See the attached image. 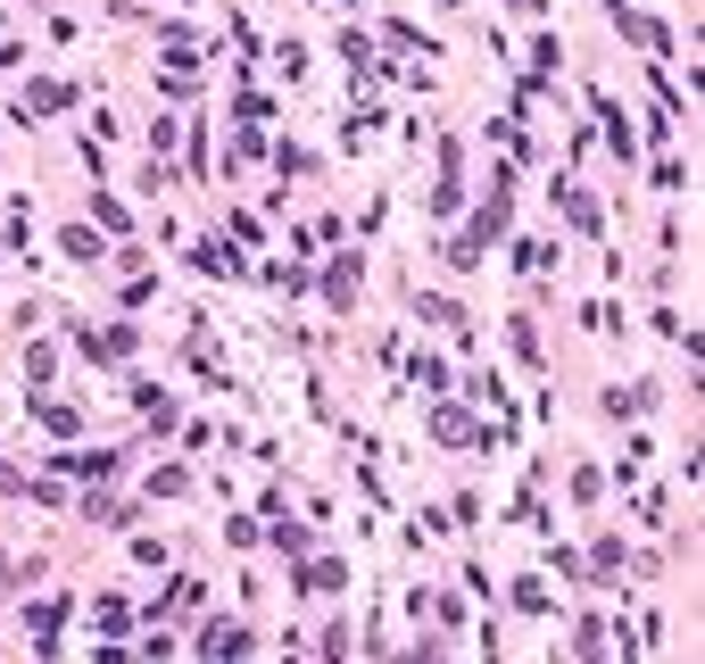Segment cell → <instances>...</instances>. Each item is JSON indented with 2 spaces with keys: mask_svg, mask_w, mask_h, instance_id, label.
Instances as JSON below:
<instances>
[{
  "mask_svg": "<svg viewBox=\"0 0 705 664\" xmlns=\"http://www.w3.org/2000/svg\"><path fill=\"white\" fill-rule=\"evenodd\" d=\"M258 540H266V524H258V515H224V549H258Z\"/></svg>",
  "mask_w": 705,
  "mask_h": 664,
  "instance_id": "38",
  "label": "cell"
},
{
  "mask_svg": "<svg viewBox=\"0 0 705 664\" xmlns=\"http://www.w3.org/2000/svg\"><path fill=\"white\" fill-rule=\"evenodd\" d=\"M233 116H242V125H275V100L266 92H233Z\"/></svg>",
  "mask_w": 705,
  "mask_h": 664,
  "instance_id": "43",
  "label": "cell"
},
{
  "mask_svg": "<svg viewBox=\"0 0 705 664\" xmlns=\"http://www.w3.org/2000/svg\"><path fill=\"white\" fill-rule=\"evenodd\" d=\"M506 358L531 365V374H548V341H539V316H531V307H515V316H506Z\"/></svg>",
  "mask_w": 705,
  "mask_h": 664,
  "instance_id": "21",
  "label": "cell"
},
{
  "mask_svg": "<svg viewBox=\"0 0 705 664\" xmlns=\"http://www.w3.org/2000/svg\"><path fill=\"white\" fill-rule=\"evenodd\" d=\"M382 664H448V631H415L407 648H390Z\"/></svg>",
  "mask_w": 705,
  "mask_h": 664,
  "instance_id": "30",
  "label": "cell"
},
{
  "mask_svg": "<svg viewBox=\"0 0 705 664\" xmlns=\"http://www.w3.org/2000/svg\"><path fill=\"white\" fill-rule=\"evenodd\" d=\"M656 191H689V150H681V142L656 150Z\"/></svg>",
  "mask_w": 705,
  "mask_h": 664,
  "instance_id": "36",
  "label": "cell"
},
{
  "mask_svg": "<svg viewBox=\"0 0 705 664\" xmlns=\"http://www.w3.org/2000/svg\"><path fill=\"white\" fill-rule=\"evenodd\" d=\"M557 200H564V233H581V241H606V225H614L606 191H590V183H564V175H557Z\"/></svg>",
  "mask_w": 705,
  "mask_h": 664,
  "instance_id": "11",
  "label": "cell"
},
{
  "mask_svg": "<svg viewBox=\"0 0 705 664\" xmlns=\"http://www.w3.org/2000/svg\"><path fill=\"white\" fill-rule=\"evenodd\" d=\"M191 648H200L208 664H249L258 656V623H249V615H200Z\"/></svg>",
  "mask_w": 705,
  "mask_h": 664,
  "instance_id": "5",
  "label": "cell"
},
{
  "mask_svg": "<svg viewBox=\"0 0 705 664\" xmlns=\"http://www.w3.org/2000/svg\"><path fill=\"white\" fill-rule=\"evenodd\" d=\"M448 524H457V531H482V491H457V507H448Z\"/></svg>",
  "mask_w": 705,
  "mask_h": 664,
  "instance_id": "44",
  "label": "cell"
},
{
  "mask_svg": "<svg viewBox=\"0 0 705 664\" xmlns=\"http://www.w3.org/2000/svg\"><path fill=\"white\" fill-rule=\"evenodd\" d=\"M457 398L473 407V416H515V391H506L499 365H465V374H457Z\"/></svg>",
  "mask_w": 705,
  "mask_h": 664,
  "instance_id": "13",
  "label": "cell"
},
{
  "mask_svg": "<svg viewBox=\"0 0 705 664\" xmlns=\"http://www.w3.org/2000/svg\"><path fill=\"white\" fill-rule=\"evenodd\" d=\"M158 615H175V623H200V615H208V582H200V573H167V589H158Z\"/></svg>",
  "mask_w": 705,
  "mask_h": 664,
  "instance_id": "20",
  "label": "cell"
},
{
  "mask_svg": "<svg viewBox=\"0 0 705 664\" xmlns=\"http://www.w3.org/2000/svg\"><path fill=\"white\" fill-rule=\"evenodd\" d=\"M424 432L440 440V449H482V416H473L465 398H432V407H424Z\"/></svg>",
  "mask_w": 705,
  "mask_h": 664,
  "instance_id": "12",
  "label": "cell"
},
{
  "mask_svg": "<svg viewBox=\"0 0 705 664\" xmlns=\"http://www.w3.org/2000/svg\"><path fill=\"white\" fill-rule=\"evenodd\" d=\"M316 300L333 307V316H357V300H366V249H349V241H340L333 258L316 266Z\"/></svg>",
  "mask_w": 705,
  "mask_h": 664,
  "instance_id": "4",
  "label": "cell"
},
{
  "mask_svg": "<svg viewBox=\"0 0 705 664\" xmlns=\"http://www.w3.org/2000/svg\"><path fill=\"white\" fill-rule=\"evenodd\" d=\"M266 158H275V167H282V183H291V175H316V167H324V158L307 150V142H275V150H266Z\"/></svg>",
  "mask_w": 705,
  "mask_h": 664,
  "instance_id": "35",
  "label": "cell"
},
{
  "mask_svg": "<svg viewBox=\"0 0 705 664\" xmlns=\"http://www.w3.org/2000/svg\"><path fill=\"white\" fill-rule=\"evenodd\" d=\"M75 607H83V598H67V589H51V598H18L25 631H58V623H75Z\"/></svg>",
  "mask_w": 705,
  "mask_h": 664,
  "instance_id": "27",
  "label": "cell"
},
{
  "mask_svg": "<svg viewBox=\"0 0 705 664\" xmlns=\"http://www.w3.org/2000/svg\"><path fill=\"white\" fill-rule=\"evenodd\" d=\"M0 589H9V549H0Z\"/></svg>",
  "mask_w": 705,
  "mask_h": 664,
  "instance_id": "51",
  "label": "cell"
},
{
  "mask_svg": "<svg viewBox=\"0 0 705 664\" xmlns=\"http://www.w3.org/2000/svg\"><path fill=\"white\" fill-rule=\"evenodd\" d=\"M67 349L92 365V374H125V365L142 358V324H133V316H109V324H67Z\"/></svg>",
  "mask_w": 705,
  "mask_h": 664,
  "instance_id": "2",
  "label": "cell"
},
{
  "mask_svg": "<svg viewBox=\"0 0 705 664\" xmlns=\"http://www.w3.org/2000/svg\"><path fill=\"white\" fill-rule=\"evenodd\" d=\"M399 365H407V382H415L424 398H457V365H448L440 349H407Z\"/></svg>",
  "mask_w": 705,
  "mask_h": 664,
  "instance_id": "18",
  "label": "cell"
},
{
  "mask_svg": "<svg viewBox=\"0 0 705 664\" xmlns=\"http://www.w3.org/2000/svg\"><path fill=\"white\" fill-rule=\"evenodd\" d=\"M432 9H440V18H465V9H473V0H432Z\"/></svg>",
  "mask_w": 705,
  "mask_h": 664,
  "instance_id": "50",
  "label": "cell"
},
{
  "mask_svg": "<svg viewBox=\"0 0 705 664\" xmlns=\"http://www.w3.org/2000/svg\"><path fill=\"white\" fill-rule=\"evenodd\" d=\"M149 300H158V274H149V266H142V274H125V316H133V307H149Z\"/></svg>",
  "mask_w": 705,
  "mask_h": 664,
  "instance_id": "47",
  "label": "cell"
},
{
  "mask_svg": "<svg viewBox=\"0 0 705 664\" xmlns=\"http://www.w3.org/2000/svg\"><path fill=\"white\" fill-rule=\"evenodd\" d=\"M92 631H109V640H116V631H133V607L116 598V589H100V598H92Z\"/></svg>",
  "mask_w": 705,
  "mask_h": 664,
  "instance_id": "34",
  "label": "cell"
},
{
  "mask_svg": "<svg viewBox=\"0 0 705 664\" xmlns=\"http://www.w3.org/2000/svg\"><path fill=\"white\" fill-rule=\"evenodd\" d=\"M183 266L200 274V283H224V291H233V283H249V266H258V258H249V249H233L224 233H200V241H183Z\"/></svg>",
  "mask_w": 705,
  "mask_h": 664,
  "instance_id": "6",
  "label": "cell"
},
{
  "mask_svg": "<svg viewBox=\"0 0 705 664\" xmlns=\"http://www.w3.org/2000/svg\"><path fill=\"white\" fill-rule=\"evenodd\" d=\"M597 9H606V25H614L623 42H639L648 58H672V25H664V18H648L639 0H597Z\"/></svg>",
  "mask_w": 705,
  "mask_h": 664,
  "instance_id": "8",
  "label": "cell"
},
{
  "mask_svg": "<svg viewBox=\"0 0 705 664\" xmlns=\"http://www.w3.org/2000/svg\"><path fill=\"white\" fill-rule=\"evenodd\" d=\"M224 241H233V249H258V241H266V225H258L249 209H224Z\"/></svg>",
  "mask_w": 705,
  "mask_h": 664,
  "instance_id": "37",
  "label": "cell"
},
{
  "mask_svg": "<svg viewBox=\"0 0 705 664\" xmlns=\"http://www.w3.org/2000/svg\"><path fill=\"white\" fill-rule=\"evenodd\" d=\"M564 491H573V507H597V491H606V482H597V465H573V482H564Z\"/></svg>",
  "mask_w": 705,
  "mask_h": 664,
  "instance_id": "45",
  "label": "cell"
},
{
  "mask_svg": "<svg viewBox=\"0 0 705 664\" xmlns=\"http://www.w3.org/2000/svg\"><path fill=\"white\" fill-rule=\"evenodd\" d=\"M109 233H100V225H67V233H58V258H67V266H83V274H100V266H109Z\"/></svg>",
  "mask_w": 705,
  "mask_h": 664,
  "instance_id": "22",
  "label": "cell"
},
{
  "mask_svg": "<svg viewBox=\"0 0 705 664\" xmlns=\"http://www.w3.org/2000/svg\"><path fill=\"white\" fill-rule=\"evenodd\" d=\"M581 573H590L597 589H614L623 573H631V540H623V531H597V540H590V556H581Z\"/></svg>",
  "mask_w": 705,
  "mask_h": 664,
  "instance_id": "17",
  "label": "cell"
},
{
  "mask_svg": "<svg viewBox=\"0 0 705 664\" xmlns=\"http://www.w3.org/2000/svg\"><path fill=\"white\" fill-rule=\"evenodd\" d=\"M249 283H266L275 300H307V291H316V266H307V258H258V266H249Z\"/></svg>",
  "mask_w": 705,
  "mask_h": 664,
  "instance_id": "15",
  "label": "cell"
},
{
  "mask_svg": "<svg viewBox=\"0 0 705 664\" xmlns=\"http://www.w3.org/2000/svg\"><path fill=\"white\" fill-rule=\"evenodd\" d=\"M506 9H515V18H531V25H539V18H548V9H557V0H506Z\"/></svg>",
  "mask_w": 705,
  "mask_h": 664,
  "instance_id": "49",
  "label": "cell"
},
{
  "mask_svg": "<svg viewBox=\"0 0 705 664\" xmlns=\"http://www.w3.org/2000/svg\"><path fill=\"white\" fill-rule=\"evenodd\" d=\"M266 549H275V556H282V565H291V556H307V549H316V531L299 524V515H291V507H275V515H266Z\"/></svg>",
  "mask_w": 705,
  "mask_h": 664,
  "instance_id": "24",
  "label": "cell"
},
{
  "mask_svg": "<svg viewBox=\"0 0 705 664\" xmlns=\"http://www.w3.org/2000/svg\"><path fill=\"white\" fill-rule=\"evenodd\" d=\"M597 640H606V623H597V615H573V656H597V664H606V648H597Z\"/></svg>",
  "mask_w": 705,
  "mask_h": 664,
  "instance_id": "41",
  "label": "cell"
},
{
  "mask_svg": "<svg viewBox=\"0 0 705 664\" xmlns=\"http://www.w3.org/2000/svg\"><path fill=\"white\" fill-rule=\"evenodd\" d=\"M258 58H266V67H275L282 83H291V92H299V83H307V42H275V50H258Z\"/></svg>",
  "mask_w": 705,
  "mask_h": 664,
  "instance_id": "32",
  "label": "cell"
},
{
  "mask_svg": "<svg viewBox=\"0 0 705 664\" xmlns=\"http://www.w3.org/2000/svg\"><path fill=\"white\" fill-rule=\"evenodd\" d=\"M83 225H100L109 241H133V225H142V216H133L125 191H92V216H83Z\"/></svg>",
  "mask_w": 705,
  "mask_h": 664,
  "instance_id": "26",
  "label": "cell"
},
{
  "mask_svg": "<svg viewBox=\"0 0 705 664\" xmlns=\"http://www.w3.org/2000/svg\"><path fill=\"white\" fill-rule=\"evenodd\" d=\"M58 109H75V83H58V76H34V83H25V100H18V125L34 133V116H58Z\"/></svg>",
  "mask_w": 705,
  "mask_h": 664,
  "instance_id": "23",
  "label": "cell"
},
{
  "mask_svg": "<svg viewBox=\"0 0 705 664\" xmlns=\"http://www.w3.org/2000/svg\"><path fill=\"white\" fill-rule=\"evenodd\" d=\"M357 573H349V556H324V549H307V556H291V598H340Z\"/></svg>",
  "mask_w": 705,
  "mask_h": 664,
  "instance_id": "9",
  "label": "cell"
},
{
  "mask_svg": "<svg viewBox=\"0 0 705 664\" xmlns=\"http://www.w3.org/2000/svg\"><path fill=\"white\" fill-rule=\"evenodd\" d=\"M573 664H597V656H573Z\"/></svg>",
  "mask_w": 705,
  "mask_h": 664,
  "instance_id": "53",
  "label": "cell"
},
{
  "mask_svg": "<svg viewBox=\"0 0 705 664\" xmlns=\"http://www.w3.org/2000/svg\"><path fill=\"white\" fill-rule=\"evenodd\" d=\"M432 167H440V175H432L424 216H432V225H457L465 200H473V191H465V142H457V133H432Z\"/></svg>",
  "mask_w": 705,
  "mask_h": 664,
  "instance_id": "3",
  "label": "cell"
},
{
  "mask_svg": "<svg viewBox=\"0 0 705 664\" xmlns=\"http://www.w3.org/2000/svg\"><path fill=\"white\" fill-rule=\"evenodd\" d=\"M175 432H183V398H175V391H158V398L142 407V440L158 449V440H175Z\"/></svg>",
  "mask_w": 705,
  "mask_h": 664,
  "instance_id": "28",
  "label": "cell"
},
{
  "mask_svg": "<svg viewBox=\"0 0 705 664\" xmlns=\"http://www.w3.org/2000/svg\"><path fill=\"white\" fill-rule=\"evenodd\" d=\"M191 491H200V474H191V465H149V474H142V498H149V507H158V498H191Z\"/></svg>",
  "mask_w": 705,
  "mask_h": 664,
  "instance_id": "29",
  "label": "cell"
},
{
  "mask_svg": "<svg viewBox=\"0 0 705 664\" xmlns=\"http://www.w3.org/2000/svg\"><path fill=\"white\" fill-rule=\"evenodd\" d=\"M92 664H142V656H133L125 640H100V648H92Z\"/></svg>",
  "mask_w": 705,
  "mask_h": 664,
  "instance_id": "48",
  "label": "cell"
},
{
  "mask_svg": "<svg viewBox=\"0 0 705 664\" xmlns=\"http://www.w3.org/2000/svg\"><path fill=\"white\" fill-rule=\"evenodd\" d=\"M407 307H415V324H432V333H448V341H457V358H473V341H482V333H473L465 300H448V291H424V283H415Z\"/></svg>",
  "mask_w": 705,
  "mask_h": 664,
  "instance_id": "7",
  "label": "cell"
},
{
  "mask_svg": "<svg viewBox=\"0 0 705 664\" xmlns=\"http://www.w3.org/2000/svg\"><path fill=\"white\" fill-rule=\"evenodd\" d=\"M597 407H606V424H648L656 407H664V382H648V374L606 382V391H597Z\"/></svg>",
  "mask_w": 705,
  "mask_h": 664,
  "instance_id": "10",
  "label": "cell"
},
{
  "mask_svg": "<svg viewBox=\"0 0 705 664\" xmlns=\"http://www.w3.org/2000/svg\"><path fill=\"white\" fill-rule=\"evenodd\" d=\"M142 142H149V158H175V142H183V125H175V116H149V125H142Z\"/></svg>",
  "mask_w": 705,
  "mask_h": 664,
  "instance_id": "39",
  "label": "cell"
},
{
  "mask_svg": "<svg viewBox=\"0 0 705 664\" xmlns=\"http://www.w3.org/2000/svg\"><path fill=\"white\" fill-rule=\"evenodd\" d=\"M506 258H515V274L548 283V274L564 266V241H557V233H506Z\"/></svg>",
  "mask_w": 705,
  "mask_h": 664,
  "instance_id": "14",
  "label": "cell"
},
{
  "mask_svg": "<svg viewBox=\"0 0 705 664\" xmlns=\"http://www.w3.org/2000/svg\"><path fill=\"white\" fill-rule=\"evenodd\" d=\"M506 233H515V167H506V158H490V191H482V200H465L457 241H473V249L490 258V249H506Z\"/></svg>",
  "mask_w": 705,
  "mask_h": 664,
  "instance_id": "1",
  "label": "cell"
},
{
  "mask_svg": "<svg viewBox=\"0 0 705 664\" xmlns=\"http://www.w3.org/2000/svg\"><path fill=\"white\" fill-rule=\"evenodd\" d=\"M440 266H448V274H482V249H473V241H457V233H448V241H440Z\"/></svg>",
  "mask_w": 705,
  "mask_h": 664,
  "instance_id": "40",
  "label": "cell"
},
{
  "mask_svg": "<svg viewBox=\"0 0 705 664\" xmlns=\"http://www.w3.org/2000/svg\"><path fill=\"white\" fill-rule=\"evenodd\" d=\"M324 9H357V0H324Z\"/></svg>",
  "mask_w": 705,
  "mask_h": 664,
  "instance_id": "52",
  "label": "cell"
},
{
  "mask_svg": "<svg viewBox=\"0 0 705 664\" xmlns=\"http://www.w3.org/2000/svg\"><path fill=\"white\" fill-rule=\"evenodd\" d=\"M316 656H324V664H349V656H357V623H349V615H333V623L316 631Z\"/></svg>",
  "mask_w": 705,
  "mask_h": 664,
  "instance_id": "31",
  "label": "cell"
},
{
  "mask_svg": "<svg viewBox=\"0 0 705 664\" xmlns=\"http://www.w3.org/2000/svg\"><path fill=\"white\" fill-rule=\"evenodd\" d=\"M175 656H183V640H175V631H149V640H142V664H175Z\"/></svg>",
  "mask_w": 705,
  "mask_h": 664,
  "instance_id": "46",
  "label": "cell"
},
{
  "mask_svg": "<svg viewBox=\"0 0 705 664\" xmlns=\"http://www.w3.org/2000/svg\"><path fill=\"white\" fill-rule=\"evenodd\" d=\"M548 565H557V582H590V573H581V549H573V540H548Z\"/></svg>",
  "mask_w": 705,
  "mask_h": 664,
  "instance_id": "42",
  "label": "cell"
},
{
  "mask_svg": "<svg viewBox=\"0 0 705 664\" xmlns=\"http://www.w3.org/2000/svg\"><path fill=\"white\" fill-rule=\"evenodd\" d=\"M75 515H83L92 531H133L142 498H116V491H75Z\"/></svg>",
  "mask_w": 705,
  "mask_h": 664,
  "instance_id": "16",
  "label": "cell"
},
{
  "mask_svg": "<svg viewBox=\"0 0 705 664\" xmlns=\"http://www.w3.org/2000/svg\"><path fill=\"white\" fill-rule=\"evenodd\" d=\"M25 416H34L51 440H75V432H83V407H67V398H51V391H34V398H25Z\"/></svg>",
  "mask_w": 705,
  "mask_h": 664,
  "instance_id": "25",
  "label": "cell"
},
{
  "mask_svg": "<svg viewBox=\"0 0 705 664\" xmlns=\"http://www.w3.org/2000/svg\"><path fill=\"white\" fill-rule=\"evenodd\" d=\"M506 607L531 615V623H548V615H564V598H557V582H548V573H523V582H506Z\"/></svg>",
  "mask_w": 705,
  "mask_h": 664,
  "instance_id": "19",
  "label": "cell"
},
{
  "mask_svg": "<svg viewBox=\"0 0 705 664\" xmlns=\"http://www.w3.org/2000/svg\"><path fill=\"white\" fill-rule=\"evenodd\" d=\"M58 374V341H42V333H25V382H34V391H42V382H51Z\"/></svg>",
  "mask_w": 705,
  "mask_h": 664,
  "instance_id": "33",
  "label": "cell"
}]
</instances>
